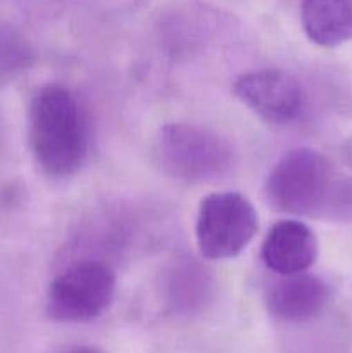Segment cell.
<instances>
[{
	"instance_id": "obj_1",
	"label": "cell",
	"mask_w": 352,
	"mask_h": 353,
	"mask_svg": "<svg viewBox=\"0 0 352 353\" xmlns=\"http://www.w3.org/2000/svg\"><path fill=\"white\" fill-rule=\"evenodd\" d=\"M35 162L48 178L72 176L88 154V128L71 90L47 85L35 93L28 116Z\"/></svg>"
},
{
	"instance_id": "obj_2",
	"label": "cell",
	"mask_w": 352,
	"mask_h": 353,
	"mask_svg": "<svg viewBox=\"0 0 352 353\" xmlns=\"http://www.w3.org/2000/svg\"><path fill=\"white\" fill-rule=\"evenodd\" d=\"M337 193L330 161L313 148H295L283 155L266 181L269 205L289 216H320Z\"/></svg>"
},
{
	"instance_id": "obj_3",
	"label": "cell",
	"mask_w": 352,
	"mask_h": 353,
	"mask_svg": "<svg viewBox=\"0 0 352 353\" xmlns=\"http://www.w3.org/2000/svg\"><path fill=\"white\" fill-rule=\"evenodd\" d=\"M159 164L173 178L188 183L213 181L226 174L235 162L230 141L192 123H169L155 141Z\"/></svg>"
},
{
	"instance_id": "obj_4",
	"label": "cell",
	"mask_w": 352,
	"mask_h": 353,
	"mask_svg": "<svg viewBox=\"0 0 352 353\" xmlns=\"http://www.w3.org/2000/svg\"><path fill=\"white\" fill-rule=\"evenodd\" d=\"M259 230L255 207L238 192H216L202 199L195 238L202 257L226 261L240 255Z\"/></svg>"
},
{
	"instance_id": "obj_5",
	"label": "cell",
	"mask_w": 352,
	"mask_h": 353,
	"mask_svg": "<svg viewBox=\"0 0 352 353\" xmlns=\"http://www.w3.org/2000/svg\"><path fill=\"white\" fill-rule=\"evenodd\" d=\"M116 293V276L106 264L81 261L50 283L45 302L48 319L81 324L99 319Z\"/></svg>"
},
{
	"instance_id": "obj_6",
	"label": "cell",
	"mask_w": 352,
	"mask_h": 353,
	"mask_svg": "<svg viewBox=\"0 0 352 353\" xmlns=\"http://www.w3.org/2000/svg\"><path fill=\"white\" fill-rule=\"evenodd\" d=\"M233 93L255 116L271 124H286L295 119L304 105L299 81L282 69H259L240 74Z\"/></svg>"
},
{
	"instance_id": "obj_7",
	"label": "cell",
	"mask_w": 352,
	"mask_h": 353,
	"mask_svg": "<svg viewBox=\"0 0 352 353\" xmlns=\"http://www.w3.org/2000/svg\"><path fill=\"white\" fill-rule=\"evenodd\" d=\"M330 299L326 283L311 272L278 276L266 292L268 312L280 323L302 324L320 316Z\"/></svg>"
},
{
	"instance_id": "obj_8",
	"label": "cell",
	"mask_w": 352,
	"mask_h": 353,
	"mask_svg": "<svg viewBox=\"0 0 352 353\" xmlns=\"http://www.w3.org/2000/svg\"><path fill=\"white\" fill-rule=\"evenodd\" d=\"M262 261L278 276L307 272L317 259V240L302 221H278L262 241Z\"/></svg>"
},
{
	"instance_id": "obj_9",
	"label": "cell",
	"mask_w": 352,
	"mask_h": 353,
	"mask_svg": "<svg viewBox=\"0 0 352 353\" xmlns=\"http://www.w3.org/2000/svg\"><path fill=\"white\" fill-rule=\"evenodd\" d=\"M300 23L306 37L320 47L352 41V0H302Z\"/></svg>"
},
{
	"instance_id": "obj_10",
	"label": "cell",
	"mask_w": 352,
	"mask_h": 353,
	"mask_svg": "<svg viewBox=\"0 0 352 353\" xmlns=\"http://www.w3.org/2000/svg\"><path fill=\"white\" fill-rule=\"evenodd\" d=\"M31 50L12 31H0V79H10L26 69Z\"/></svg>"
},
{
	"instance_id": "obj_11",
	"label": "cell",
	"mask_w": 352,
	"mask_h": 353,
	"mask_svg": "<svg viewBox=\"0 0 352 353\" xmlns=\"http://www.w3.org/2000/svg\"><path fill=\"white\" fill-rule=\"evenodd\" d=\"M64 353H104L102 350L95 347H75V348H69Z\"/></svg>"
}]
</instances>
